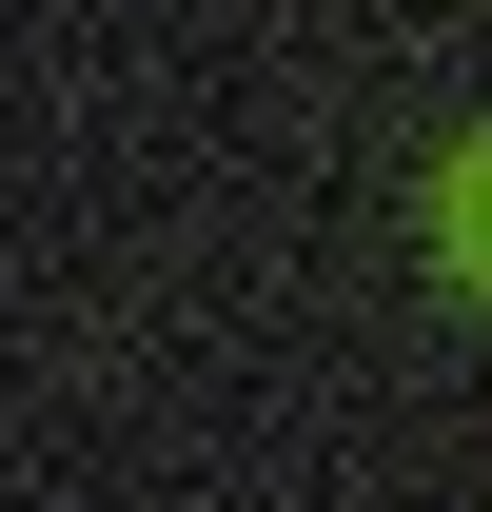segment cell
<instances>
[{"label": "cell", "instance_id": "6da1fadb", "mask_svg": "<svg viewBox=\"0 0 492 512\" xmlns=\"http://www.w3.org/2000/svg\"><path fill=\"white\" fill-rule=\"evenodd\" d=\"M453 256H473V276H492V158H473V178H453Z\"/></svg>", "mask_w": 492, "mask_h": 512}]
</instances>
